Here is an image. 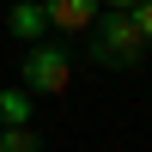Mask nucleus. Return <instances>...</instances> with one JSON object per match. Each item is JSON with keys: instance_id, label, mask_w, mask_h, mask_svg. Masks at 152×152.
<instances>
[{"instance_id": "nucleus-1", "label": "nucleus", "mask_w": 152, "mask_h": 152, "mask_svg": "<svg viewBox=\"0 0 152 152\" xmlns=\"http://www.w3.org/2000/svg\"><path fill=\"white\" fill-rule=\"evenodd\" d=\"M91 61H104V67H140L146 61V37L134 31L128 12H104V18H91Z\"/></svg>"}, {"instance_id": "nucleus-2", "label": "nucleus", "mask_w": 152, "mask_h": 152, "mask_svg": "<svg viewBox=\"0 0 152 152\" xmlns=\"http://www.w3.org/2000/svg\"><path fill=\"white\" fill-rule=\"evenodd\" d=\"M67 79H73V55L67 49H31V55H24V91L31 97L67 91Z\"/></svg>"}, {"instance_id": "nucleus-3", "label": "nucleus", "mask_w": 152, "mask_h": 152, "mask_svg": "<svg viewBox=\"0 0 152 152\" xmlns=\"http://www.w3.org/2000/svg\"><path fill=\"white\" fill-rule=\"evenodd\" d=\"M97 6H104V0H43V12H49L55 31H91Z\"/></svg>"}, {"instance_id": "nucleus-4", "label": "nucleus", "mask_w": 152, "mask_h": 152, "mask_svg": "<svg viewBox=\"0 0 152 152\" xmlns=\"http://www.w3.org/2000/svg\"><path fill=\"white\" fill-rule=\"evenodd\" d=\"M43 31H49L43 0H18V6H12V37H18V43H37Z\"/></svg>"}, {"instance_id": "nucleus-5", "label": "nucleus", "mask_w": 152, "mask_h": 152, "mask_svg": "<svg viewBox=\"0 0 152 152\" xmlns=\"http://www.w3.org/2000/svg\"><path fill=\"white\" fill-rule=\"evenodd\" d=\"M0 122H6V128H24V122H31V91H24V85H6V91H0Z\"/></svg>"}, {"instance_id": "nucleus-6", "label": "nucleus", "mask_w": 152, "mask_h": 152, "mask_svg": "<svg viewBox=\"0 0 152 152\" xmlns=\"http://www.w3.org/2000/svg\"><path fill=\"white\" fill-rule=\"evenodd\" d=\"M0 152H37V134L31 128H0Z\"/></svg>"}, {"instance_id": "nucleus-7", "label": "nucleus", "mask_w": 152, "mask_h": 152, "mask_svg": "<svg viewBox=\"0 0 152 152\" xmlns=\"http://www.w3.org/2000/svg\"><path fill=\"white\" fill-rule=\"evenodd\" d=\"M128 18H134V31H140V37H146V49H152V0H140Z\"/></svg>"}, {"instance_id": "nucleus-8", "label": "nucleus", "mask_w": 152, "mask_h": 152, "mask_svg": "<svg viewBox=\"0 0 152 152\" xmlns=\"http://www.w3.org/2000/svg\"><path fill=\"white\" fill-rule=\"evenodd\" d=\"M104 6H110V12H134L140 0H104Z\"/></svg>"}, {"instance_id": "nucleus-9", "label": "nucleus", "mask_w": 152, "mask_h": 152, "mask_svg": "<svg viewBox=\"0 0 152 152\" xmlns=\"http://www.w3.org/2000/svg\"><path fill=\"white\" fill-rule=\"evenodd\" d=\"M0 128H6V122H0Z\"/></svg>"}]
</instances>
